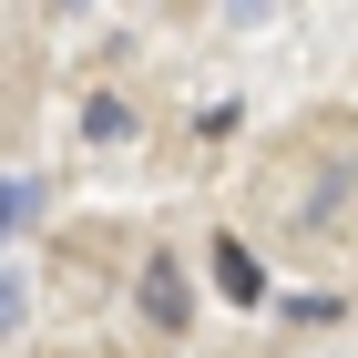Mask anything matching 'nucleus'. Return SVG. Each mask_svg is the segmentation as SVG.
Instances as JSON below:
<instances>
[{"label":"nucleus","instance_id":"obj_1","mask_svg":"<svg viewBox=\"0 0 358 358\" xmlns=\"http://www.w3.org/2000/svg\"><path fill=\"white\" fill-rule=\"evenodd\" d=\"M134 297H143V317H154V328H185V317H194V287H185V266H174L164 246L143 256V287H134Z\"/></svg>","mask_w":358,"mask_h":358},{"label":"nucleus","instance_id":"obj_2","mask_svg":"<svg viewBox=\"0 0 358 358\" xmlns=\"http://www.w3.org/2000/svg\"><path fill=\"white\" fill-rule=\"evenodd\" d=\"M215 287H225L236 307H266V266H256V256L236 246V236H215Z\"/></svg>","mask_w":358,"mask_h":358},{"label":"nucleus","instance_id":"obj_3","mask_svg":"<svg viewBox=\"0 0 358 358\" xmlns=\"http://www.w3.org/2000/svg\"><path fill=\"white\" fill-rule=\"evenodd\" d=\"M83 143H134V103L123 92H92L83 103Z\"/></svg>","mask_w":358,"mask_h":358}]
</instances>
